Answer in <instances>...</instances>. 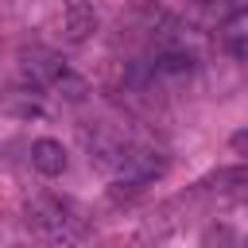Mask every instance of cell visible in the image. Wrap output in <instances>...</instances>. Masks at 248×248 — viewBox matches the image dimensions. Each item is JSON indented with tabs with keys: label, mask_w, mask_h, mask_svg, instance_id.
I'll return each instance as SVG.
<instances>
[{
	"label": "cell",
	"mask_w": 248,
	"mask_h": 248,
	"mask_svg": "<svg viewBox=\"0 0 248 248\" xmlns=\"http://www.w3.org/2000/svg\"><path fill=\"white\" fill-rule=\"evenodd\" d=\"M27 225L54 248H78L85 240V225L70 213V205H62L50 194H39L35 202H27Z\"/></svg>",
	"instance_id": "1"
},
{
	"label": "cell",
	"mask_w": 248,
	"mask_h": 248,
	"mask_svg": "<svg viewBox=\"0 0 248 248\" xmlns=\"http://www.w3.org/2000/svg\"><path fill=\"white\" fill-rule=\"evenodd\" d=\"M163 170H167V159H163L159 151L140 147V143H128L124 159H120V167H116V182H124V186H147V182L159 178Z\"/></svg>",
	"instance_id": "2"
},
{
	"label": "cell",
	"mask_w": 248,
	"mask_h": 248,
	"mask_svg": "<svg viewBox=\"0 0 248 248\" xmlns=\"http://www.w3.org/2000/svg\"><path fill=\"white\" fill-rule=\"evenodd\" d=\"M62 27L70 43H85L97 31V8L93 0H62Z\"/></svg>",
	"instance_id": "3"
},
{
	"label": "cell",
	"mask_w": 248,
	"mask_h": 248,
	"mask_svg": "<svg viewBox=\"0 0 248 248\" xmlns=\"http://www.w3.org/2000/svg\"><path fill=\"white\" fill-rule=\"evenodd\" d=\"M66 147L58 143V140H35L31 143V167L39 170V174H46V178H58L62 170H66Z\"/></svg>",
	"instance_id": "4"
},
{
	"label": "cell",
	"mask_w": 248,
	"mask_h": 248,
	"mask_svg": "<svg viewBox=\"0 0 248 248\" xmlns=\"http://www.w3.org/2000/svg\"><path fill=\"white\" fill-rule=\"evenodd\" d=\"M151 70H155L159 78H182V74L194 70V54H190V50H178V46H163V50H155Z\"/></svg>",
	"instance_id": "5"
},
{
	"label": "cell",
	"mask_w": 248,
	"mask_h": 248,
	"mask_svg": "<svg viewBox=\"0 0 248 248\" xmlns=\"http://www.w3.org/2000/svg\"><path fill=\"white\" fill-rule=\"evenodd\" d=\"M221 39L229 43V50H232V54H244V50H248V12H236L232 19H225Z\"/></svg>",
	"instance_id": "6"
},
{
	"label": "cell",
	"mask_w": 248,
	"mask_h": 248,
	"mask_svg": "<svg viewBox=\"0 0 248 248\" xmlns=\"http://www.w3.org/2000/svg\"><path fill=\"white\" fill-rule=\"evenodd\" d=\"M202 248H248V244H244V236H240L236 229H229V225H213V229H205Z\"/></svg>",
	"instance_id": "7"
},
{
	"label": "cell",
	"mask_w": 248,
	"mask_h": 248,
	"mask_svg": "<svg viewBox=\"0 0 248 248\" xmlns=\"http://www.w3.org/2000/svg\"><path fill=\"white\" fill-rule=\"evenodd\" d=\"M229 143H232V151H236V155H244V159H248V128L232 132V136H229Z\"/></svg>",
	"instance_id": "8"
}]
</instances>
